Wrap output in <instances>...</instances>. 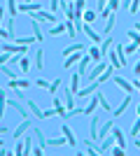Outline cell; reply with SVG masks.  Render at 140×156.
<instances>
[{"instance_id":"6da1fadb","label":"cell","mask_w":140,"mask_h":156,"mask_svg":"<svg viewBox=\"0 0 140 156\" xmlns=\"http://www.w3.org/2000/svg\"><path fill=\"white\" fill-rule=\"evenodd\" d=\"M19 12H26V14H33V12H40L42 9V2L40 0H23V2H19Z\"/></svg>"},{"instance_id":"7a4b0ae2","label":"cell","mask_w":140,"mask_h":156,"mask_svg":"<svg viewBox=\"0 0 140 156\" xmlns=\"http://www.w3.org/2000/svg\"><path fill=\"white\" fill-rule=\"evenodd\" d=\"M31 19H35V21H47V23H56L59 21V16L54 12H45V9H40V12H33L31 14Z\"/></svg>"},{"instance_id":"3957f363","label":"cell","mask_w":140,"mask_h":156,"mask_svg":"<svg viewBox=\"0 0 140 156\" xmlns=\"http://www.w3.org/2000/svg\"><path fill=\"white\" fill-rule=\"evenodd\" d=\"M112 79H114V84L119 86L124 93H133V91H135V86L131 84V82H126V79L121 77V75H112Z\"/></svg>"},{"instance_id":"277c9868","label":"cell","mask_w":140,"mask_h":156,"mask_svg":"<svg viewBox=\"0 0 140 156\" xmlns=\"http://www.w3.org/2000/svg\"><path fill=\"white\" fill-rule=\"evenodd\" d=\"M7 105H9V107H12L14 112H19V114H21V119H28V112H26V107L21 105V100H19V98H9V100H7Z\"/></svg>"},{"instance_id":"5b68a950","label":"cell","mask_w":140,"mask_h":156,"mask_svg":"<svg viewBox=\"0 0 140 156\" xmlns=\"http://www.w3.org/2000/svg\"><path fill=\"white\" fill-rule=\"evenodd\" d=\"M100 89V84L98 82H91V84H84L80 89V93H77V98H87V96H91V93H96Z\"/></svg>"},{"instance_id":"8992f818","label":"cell","mask_w":140,"mask_h":156,"mask_svg":"<svg viewBox=\"0 0 140 156\" xmlns=\"http://www.w3.org/2000/svg\"><path fill=\"white\" fill-rule=\"evenodd\" d=\"M112 126H114V117H112V119H107L105 124L98 128V140H103V137L110 135V133H112Z\"/></svg>"},{"instance_id":"52a82bcc","label":"cell","mask_w":140,"mask_h":156,"mask_svg":"<svg viewBox=\"0 0 140 156\" xmlns=\"http://www.w3.org/2000/svg\"><path fill=\"white\" fill-rule=\"evenodd\" d=\"M82 56H84V51H75V54H70V56H66L63 68H73L75 63H80V61H82Z\"/></svg>"},{"instance_id":"ba28073f","label":"cell","mask_w":140,"mask_h":156,"mask_svg":"<svg viewBox=\"0 0 140 156\" xmlns=\"http://www.w3.org/2000/svg\"><path fill=\"white\" fill-rule=\"evenodd\" d=\"M28 21H31V28H33V37L38 40V42H42V40H45V35H42V30H40V21L31 19V14H28Z\"/></svg>"},{"instance_id":"9c48e42d","label":"cell","mask_w":140,"mask_h":156,"mask_svg":"<svg viewBox=\"0 0 140 156\" xmlns=\"http://www.w3.org/2000/svg\"><path fill=\"white\" fill-rule=\"evenodd\" d=\"M128 105H131V93H126V98L121 100V105L117 107V110H112V117H114V119H117V117H121V114H124V110H126Z\"/></svg>"},{"instance_id":"30bf717a","label":"cell","mask_w":140,"mask_h":156,"mask_svg":"<svg viewBox=\"0 0 140 156\" xmlns=\"http://www.w3.org/2000/svg\"><path fill=\"white\" fill-rule=\"evenodd\" d=\"M63 93H66V110H68V112L75 110V96H73V89H70V86H66V89H63Z\"/></svg>"},{"instance_id":"8fae6325","label":"cell","mask_w":140,"mask_h":156,"mask_svg":"<svg viewBox=\"0 0 140 156\" xmlns=\"http://www.w3.org/2000/svg\"><path fill=\"white\" fill-rule=\"evenodd\" d=\"M28 128H31V119H23V121L19 124V128L14 130V137H16V140H19V137H23V133H26Z\"/></svg>"},{"instance_id":"7c38bea8","label":"cell","mask_w":140,"mask_h":156,"mask_svg":"<svg viewBox=\"0 0 140 156\" xmlns=\"http://www.w3.org/2000/svg\"><path fill=\"white\" fill-rule=\"evenodd\" d=\"M80 84H82V75L75 72L73 77H70V89H73V93H80Z\"/></svg>"},{"instance_id":"4fadbf2b","label":"cell","mask_w":140,"mask_h":156,"mask_svg":"<svg viewBox=\"0 0 140 156\" xmlns=\"http://www.w3.org/2000/svg\"><path fill=\"white\" fill-rule=\"evenodd\" d=\"M63 33H66V23H54V26L49 28V33H47V35H49V37H54V35H63Z\"/></svg>"},{"instance_id":"5bb4252c","label":"cell","mask_w":140,"mask_h":156,"mask_svg":"<svg viewBox=\"0 0 140 156\" xmlns=\"http://www.w3.org/2000/svg\"><path fill=\"white\" fill-rule=\"evenodd\" d=\"M114 72H117V70H114L112 65H110V68H105V72H103V75H100V77L96 79V82H98V84H105L107 79H112V75H114Z\"/></svg>"},{"instance_id":"9a60e30c","label":"cell","mask_w":140,"mask_h":156,"mask_svg":"<svg viewBox=\"0 0 140 156\" xmlns=\"http://www.w3.org/2000/svg\"><path fill=\"white\" fill-rule=\"evenodd\" d=\"M89 56H91V61L100 63V61H103V54H100V47H98V44H93L91 49H89Z\"/></svg>"},{"instance_id":"2e32d148","label":"cell","mask_w":140,"mask_h":156,"mask_svg":"<svg viewBox=\"0 0 140 156\" xmlns=\"http://www.w3.org/2000/svg\"><path fill=\"white\" fill-rule=\"evenodd\" d=\"M63 135H66V140H68V144H70V147H75V144H77V140H75V135H73V130L68 128V124H63Z\"/></svg>"},{"instance_id":"e0dca14e","label":"cell","mask_w":140,"mask_h":156,"mask_svg":"<svg viewBox=\"0 0 140 156\" xmlns=\"http://www.w3.org/2000/svg\"><path fill=\"white\" fill-rule=\"evenodd\" d=\"M28 110L33 112V114H35L38 119H45V112H42L40 107H38V103H35V100H28Z\"/></svg>"},{"instance_id":"ac0fdd59","label":"cell","mask_w":140,"mask_h":156,"mask_svg":"<svg viewBox=\"0 0 140 156\" xmlns=\"http://www.w3.org/2000/svg\"><path fill=\"white\" fill-rule=\"evenodd\" d=\"M112 44H114L112 37H105V40H103V44H100V54H103V58L110 54V47H112Z\"/></svg>"},{"instance_id":"d6986e66","label":"cell","mask_w":140,"mask_h":156,"mask_svg":"<svg viewBox=\"0 0 140 156\" xmlns=\"http://www.w3.org/2000/svg\"><path fill=\"white\" fill-rule=\"evenodd\" d=\"M42 56H45V51H42V49H38V51H35V58H33V63H35V68H38V70H42V68H45V58H42Z\"/></svg>"},{"instance_id":"ffe728a7","label":"cell","mask_w":140,"mask_h":156,"mask_svg":"<svg viewBox=\"0 0 140 156\" xmlns=\"http://www.w3.org/2000/svg\"><path fill=\"white\" fill-rule=\"evenodd\" d=\"M66 33H68V37H77V28H75L73 19H66Z\"/></svg>"},{"instance_id":"44dd1931","label":"cell","mask_w":140,"mask_h":156,"mask_svg":"<svg viewBox=\"0 0 140 156\" xmlns=\"http://www.w3.org/2000/svg\"><path fill=\"white\" fill-rule=\"evenodd\" d=\"M98 128H100V119L93 117L91 119V140H98Z\"/></svg>"},{"instance_id":"7402d4cb","label":"cell","mask_w":140,"mask_h":156,"mask_svg":"<svg viewBox=\"0 0 140 156\" xmlns=\"http://www.w3.org/2000/svg\"><path fill=\"white\" fill-rule=\"evenodd\" d=\"M33 137L38 140V144H40L42 149H47V140H45V135H42V130H40V128H33Z\"/></svg>"},{"instance_id":"603a6c76","label":"cell","mask_w":140,"mask_h":156,"mask_svg":"<svg viewBox=\"0 0 140 156\" xmlns=\"http://www.w3.org/2000/svg\"><path fill=\"white\" fill-rule=\"evenodd\" d=\"M14 42H16V44L28 47V44H33V42H38V40H35V37H28V35H23V37H21V35H16V37H14Z\"/></svg>"},{"instance_id":"cb8c5ba5","label":"cell","mask_w":140,"mask_h":156,"mask_svg":"<svg viewBox=\"0 0 140 156\" xmlns=\"http://www.w3.org/2000/svg\"><path fill=\"white\" fill-rule=\"evenodd\" d=\"M96 96H98V103L103 105V110H105V112H112V107H110V103H107V98L103 96V91H100V89L96 91Z\"/></svg>"},{"instance_id":"d4e9b609","label":"cell","mask_w":140,"mask_h":156,"mask_svg":"<svg viewBox=\"0 0 140 156\" xmlns=\"http://www.w3.org/2000/svg\"><path fill=\"white\" fill-rule=\"evenodd\" d=\"M75 51H84V44H82V42H77V44L63 49V56H70V54H75Z\"/></svg>"},{"instance_id":"484cf974","label":"cell","mask_w":140,"mask_h":156,"mask_svg":"<svg viewBox=\"0 0 140 156\" xmlns=\"http://www.w3.org/2000/svg\"><path fill=\"white\" fill-rule=\"evenodd\" d=\"M19 65H21V72H23V75H28V70H31V58H28L26 54H23V56H21Z\"/></svg>"},{"instance_id":"4316f807","label":"cell","mask_w":140,"mask_h":156,"mask_svg":"<svg viewBox=\"0 0 140 156\" xmlns=\"http://www.w3.org/2000/svg\"><path fill=\"white\" fill-rule=\"evenodd\" d=\"M66 142H68L66 137H49V140H47V144H49V147H63Z\"/></svg>"},{"instance_id":"83f0119b","label":"cell","mask_w":140,"mask_h":156,"mask_svg":"<svg viewBox=\"0 0 140 156\" xmlns=\"http://www.w3.org/2000/svg\"><path fill=\"white\" fill-rule=\"evenodd\" d=\"M98 96H96V98H91V103H89L87 105V110H84V114H93V112H96V107H98Z\"/></svg>"},{"instance_id":"f1b7e54d","label":"cell","mask_w":140,"mask_h":156,"mask_svg":"<svg viewBox=\"0 0 140 156\" xmlns=\"http://www.w3.org/2000/svg\"><path fill=\"white\" fill-rule=\"evenodd\" d=\"M7 12H9V16H16V14H19V7H16V0H7Z\"/></svg>"},{"instance_id":"f546056e","label":"cell","mask_w":140,"mask_h":156,"mask_svg":"<svg viewBox=\"0 0 140 156\" xmlns=\"http://www.w3.org/2000/svg\"><path fill=\"white\" fill-rule=\"evenodd\" d=\"M61 86H63V79H54L52 84H49V93H59Z\"/></svg>"},{"instance_id":"4dcf8cb0","label":"cell","mask_w":140,"mask_h":156,"mask_svg":"<svg viewBox=\"0 0 140 156\" xmlns=\"http://www.w3.org/2000/svg\"><path fill=\"white\" fill-rule=\"evenodd\" d=\"M0 70H2V75H7V79H16V72H14L9 65H2Z\"/></svg>"},{"instance_id":"1f68e13d","label":"cell","mask_w":140,"mask_h":156,"mask_svg":"<svg viewBox=\"0 0 140 156\" xmlns=\"http://www.w3.org/2000/svg\"><path fill=\"white\" fill-rule=\"evenodd\" d=\"M126 37H131V40H133V42H135V44L140 47V33L135 30V28H133V30H128V35H126Z\"/></svg>"},{"instance_id":"d6a6232c","label":"cell","mask_w":140,"mask_h":156,"mask_svg":"<svg viewBox=\"0 0 140 156\" xmlns=\"http://www.w3.org/2000/svg\"><path fill=\"white\" fill-rule=\"evenodd\" d=\"M112 28H114V14L110 19H105V33H112Z\"/></svg>"},{"instance_id":"836d02e7","label":"cell","mask_w":140,"mask_h":156,"mask_svg":"<svg viewBox=\"0 0 140 156\" xmlns=\"http://www.w3.org/2000/svg\"><path fill=\"white\" fill-rule=\"evenodd\" d=\"M131 135H133V137H138V135H140V117L135 119V124H133V128H131Z\"/></svg>"},{"instance_id":"e575fe53","label":"cell","mask_w":140,"mask_h":156,"mask_svg":"<svg viewBox=\"0 0 140 156\" xmlns=\"http://www.w3.org/2000/svg\"><path fill=\"white\" fill-rule=\"evenodd\" d=\"M82 19H84V23H91V21L96 19V12H84V14H82Z\"/></svg>"},{"instance_id":"d590c367","label":"cell","mask_w":140,"mask_h":156,"mask_svg":"<svg viewBox=\"0 0 140 156\" xmlns=\"http://www.w3.org/2000/svg\"><path fill=\"white\" fill-rule=\"evenodd\" d=\"M135 51H138V44H135V42H131V44L124 47V54H135Z\"/></svg>"},{"instance_id":"8d00e7d4","label":"cell","mask_w":140,"mask_h":156,"mask_svg":"<svg viewBox=\"0 0 140 156\" xmlns=\"http://www.w3.org/2000/svg\"><path fill=\"white\" fill-rule=\"evenodd\" d=\"M138 9H140V0H131V7H128V12H131V14H135Z\"/></svg>"},{"instance_id":"74e56055","label":"cell","mask_w":140,"mask_h":156,"mask_svg":"<svg viewBox=\"0 0 140 156\" xmlns=\"http://www.w3.org/2000/svg\"><path fill=\"white\" fill-rule=\"evenodd\" d=\"M119 5H121V0H110V2H107V7H110L112 12H117V9H119Z\"/></svg>"},{"instance_id":"f35d334b","label":"cell","mask_w":140,"mask_h":156,"mask_svg":"<svg viewBox=\"0 0 140 156\" xmlns=\"http://www.w3.org/2000/svg\"><path fill=\"white\" fill-rule=\"evenodd\" d=\"M14 154H26V142H19V144H16Z\"/></svg>"},{"instance_id":"ab89813d","label":"cell","mask_w":140,"mask_h":156,"mask_svg":"<svg viewBox=\"0 0 140 156\" xmlns=\"http://www.w3.org/2000/svg\"><path fill=\"white\" fill-rule=\"evenodd\" d=\"M59 7H61V0H49V9H52V12H56Z\"/></svg>"},{"instance_id":"60d3db41","label":"cell","mask_w":140,"mask_h":156,"mask_svg":"<svg viewBox=\"0 0 140 156\" xmlns=\"http://www.w3.org/2000/svg\"><path fill=\"white\" fill-rule=\"evenodd\" d=\"M23 142H26V154H28V151L33 149V137L28 135V137H26V140H23Z\"/></svg>"},{"instance_id":"b9f144b4","label":"cell","mask_w":140,"mask_h":156,"mask_svg":"<svg viewBox=\"0 0 140 156\" xmlns=\"http://www.w3.org/2000/svg\"><path fill=\"white\" fill-rule=\"evenodd\" d=\"M112 154H114V156H124V147H119V144H117V147H112Z\"/></svg>"},{"instance_id":"7bdbcfd3","label":"cell","mask_w":140,"mask_h":156,"mask_svg":"<svg viewBox=\"0 0 140 156\" xmlns=\"http://www.w3.org/2000/svg\"><path fill=\"white\" fill-rule=\"evenodd\" d=\"M107 2H110V0H98V5H96V9H98V12H100V9H105V7H107Z\"/></svg>"},{"instance_id":"ee69618b","label":"cell","mask_w":140,"mask_h":156,"mask_svg":"<svg viewBox=\"0 0 140 156\" xmlns=\"http://www.w3.org/2000/svg\"><path fill=\"white\" fill-rule=\"evenodd\" d=\"M7 61H9V54H2V56H0V68L7 65Z\"/></svg>"},{"instance_id":"f6af8a7d","label":"cell","mask_w":140,"mask_h":156,"mask_svg":"<svg viewBox=\"0 0 140 156\" xmlns=\"http://www.w3.org/2000/svg\"><path fill=\"white\" fill-rule=\"evenodd\" d=\"M28 86H31L28 79H19V89H28Z\"/></svg>"},{"instance_id":"bcb514c9","label":"cell","mask_w":140,"mask_h":156,"mask_svg":"<svg viewBox=\"0 0 140 156\" xmlns=\"http://www.w3.org/2000/svg\"><path fill=\"white\" fill-rule=\"evenodd\" d=\"M38 86H40V89H49V84H47V79H38Z\"/></svg>"},{"instance_id":"7dc6e473","label":"cell","mask_w":140,"mask_h":156,"mask_svg":"<svg viewBox=\"0 0 140 156\" xmlns=\"http://www.w3.org/2000/svg\"><path fill=\"white\" fill-rule=\"evenodd\" d=\"M9 89H12V91H14V89H19V79H9Z\"/></svg>"},{"instance_id":"c3c4849f","label":"cell","mask_w":140,"mask_h":156,"mask_svg":"<svg viewBox=\"0 0 140 156\" xmlns=\"http://www.w3.org/2000/svg\"><path fill=\"white\" fill-rule=\"evenodd\" d=\"M54 114H56V107H54V110H47V112H45V119H49V117H54Z\"/></svg>"},{"instance_id":"681fc988","label":"cell","mask_w":140,"mask_h":156,"mask_svg":"<svg viewBox=\"0 0 140 156\" xmlns=\"http://www.w3.org/2000/svg\"><path fill=\"white\" fill-rule=\"evenodd\" d=\"M0 37H5V40H9V33H7L5 28H0Z\"/></svg>"},{"instance_id":"f907efd6","label":"cell","mask_w":140,"mask_h":156,"mask_svg":"<svg viewBox=\"0 0 140 156\" xmlns=\"http://www.w3.org/2000/svg\"><path fill=\"white\" fill-rule=\"evenodd\" d=\"M5 21V7H0V23Z\"/></svg>"},{"instance_id":"816d5d0a","label":"cell","mask_w":140,"mask_h":156,"mask_svg":"<svg viewBox=\"0 0 140 156\" xmlns=\"http://www.w3.org/2000/svg\"><path fill=\"white\" fill-rule=\"evenodd\" d=\"M135 75H138V77H140V61H138V63H135Z\"/></svg>"},{"instance_id":"f5cc1de1","label":"cell","mask_w":140,"mask_h":156,"mask_svg":"<svg viewBox=\"0 0 140 156\" xmlns=\"http://www.w3.org/2000/svg\"><path fill=\"white\" fill-rule=\"evenodd\" d=\"M7 130H9V128H5V126H0V135H5Z\"/></svg>"},{"instance_id":"db71d44e","label":"cell","mask_w":140,"mask_h":156,"mask_svg":"<svg viewBox=\"0 0 140 156\" xmlns=\"http://www.w3.org/2000/svg\"><path fill=\"white\" fill-rule=\"evenodd\" d=\"M133 86H135V89L140 91V79H135V82H133Z\"/></svg>"},{"instance_id":"11a10c76","label":"cell","mask_w":140,"mask_h":156,"mask_svg":"<svg viewBox=\"0 0 140 156\" xmlns=\"http://www.w3.org/2000/svg\"><path fill=\"white\" fill-rule=\"evenodd\" d=\"M135 147H138V149H140V137H135Z\"/></svg>"},{"instance_id":"9f6ffc18","label":"cell","mask_w":140,"mask_h":156,"mask_svg":"<svg viewBox=\"0 0 140 156\" xmlns=\"http://www.w3.org/2000/svg\"><path fill=\"white\" fill-rule=\"evenodd\" d=\"M135 30H138V33H140V21H138V23H135Z\"/></svg>"},{"instance_id":"6f0895ef","label":"cell","mask_w":140,"mask_h":156,"mask_svg":"<svg viewBox=\"0 0 140 156\" xmlns=\"http://www.w3.org/2000/svg\"><path fill=\"white\" fill-rule=\"evenodd\" d=\"M138 117H140V105H138Z\"/></svg>"},{"instance_id":"680465c9","label":"cell","mask_w":140,"mask_h":156,"mask_svg":"<svg viewBox=\"0 0 140 156\" xmlns=\"http://www.w3.org/2000/svg\"><path fill=\"white\" fill-rule=\"evenodd\" d=\"M0 93H5V89H0Z\"/></svg>"},{"instance_id":"91938a15","label":"cell","mask_w":140,"mask_h":156,"mask_svg":"<svg viewBox=\"0 0 140 156\" xmlns=\"http://www.w3.org/2000/svg\"><path fill=\"white\" fill-rule=\"evenodd\" d=\"M0 147H2V140H0Z\"/></svg>"},{"instance_id":"94428289","label":"cell","mask_w":140,"mask_h":156,"mask_svg":"<svg viewBox=\"0 0 140 156\" xmlns=\"http://www.w3.org/2000/svg\"><path fill=\"white\" fill-rule=\"evenodd\" d=\"M0 44H2V42H0Z\"/></svg>"}]
</instances>
